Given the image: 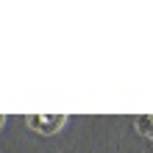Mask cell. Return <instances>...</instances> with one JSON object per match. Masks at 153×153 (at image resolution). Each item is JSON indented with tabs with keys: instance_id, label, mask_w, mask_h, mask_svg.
<instances>
[{
	"instance_id": "obj_2",
	"label": "cell",
	"mask_w": 153,
	"mask_h": 153,
	"mask_svg": "<svg viewBox=\"0 0 153 153\" xmlns=\"http://www.w3.org/2000/svg\"><path fill=\"white\" fill-rule=\"evenodd\" d=\"M134 125H137V131H139V134H145V137H153V117L142 114V117H137V120H134Z\"/></svg>"
},
{
	"instance_id": "obj_3",
	"label": "cell",
	"mask_w": 153,
	"mask_h": 153,
	"mask_svg": "<svg viewBox=\"0 0 153 153\" xmlns=\"http://www.w3.org/2000/svg\"><path fill=\"white\" fill-rule=\"evenodd\" d=\"M3 125H6V114H0V128H3Z\"/></svg>"
},
{
	"instance_id": "obj_1",
	"label": "cell",
	"mask_w": 153,
	"mask_h": 153,
	"mask_svg": "<svg viewBox=\"0 0 153 153\" xmlns=\"http://www.w3.org/2000/svg\"><path fill=\"white\" fill-rule=\"evenodd\" d=\"M64 123H67L64 114H45V117L42 114H28V125L39 134H56Z\"/></svg>"
}]
</instances>
